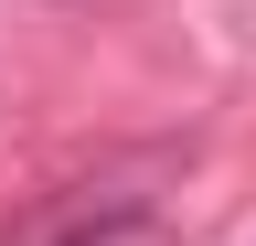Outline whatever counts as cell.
Wrapping results in <instances>:
<instances>
[{
	"mask_svg": "<svg viewBox=\"0 0 256 246\" xmlns=\"http://www.w3.org/2000/svg\"><path fill=\"white\" fill-rule=\"evenodd\" d=\"M160 182H171V150L75 171V182H54V193H32L11 225H0V246H139L150 214H160Z\"/></svg>",
	"mask_w": 256,
	"mask_h": 246,
	"instance_id": "obj_1",
	"label": "cell"
}]
</instances>
